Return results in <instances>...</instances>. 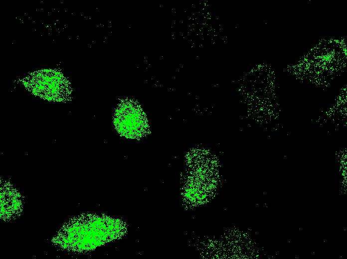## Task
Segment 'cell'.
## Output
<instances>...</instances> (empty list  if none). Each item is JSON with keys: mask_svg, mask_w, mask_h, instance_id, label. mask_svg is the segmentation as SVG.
<instances>
[{"mask_svg": "<svg viewBox=\"0 0 347 259\" xmlns=\"http://www.w3.org/2000/svg\"><path fill=\"white\" fill-rule=\"evenodd\" d=\"M115 123L119 131L130 137L142 135L147 128V123L143 114L134 105L123 106L117 114Z\"/></svg>", "mask_w": 347, "mask_h": 259, "instance_id": "cell-1", "label": "cell"}]
</instances>
